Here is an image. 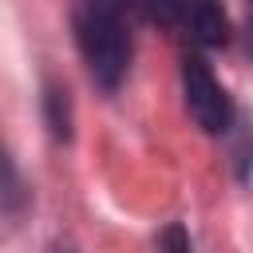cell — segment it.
<instances>
[{"mask_svg":"<svg viewBox=\"0 0 253 253\" xmlns=\"http://www.w3.org/2000/svg\"><path fill=\"white\" fill-rule=\"evenodd\" d=\"M249 4V28H245V47H249V59H253V0H245Z\"/></svg>","mask_w":253,"mask_h":253,"instance_id":"obj_5","label":"cell"},{"mask_svg":"<svg viewBox=\"0 0 253 253\" xmlns=\"http://www.w3.org/2000/svg\"><path fill=\"white\" fill-rule=\"evenodd\" d=\"M67 91L59 87H47V123H51V134L55 138H67Z\"/></svg>","mask_w":253,"mask_h":253,"instance_id":"obj_4","label":"cell"},{"mask_svg":"<svg viewBox=\"0 0 253 253\" xmlns=\"http://www.w3.org/2000/svg\"><path fill=\"white\" fill-rule=\"evenodd\" d=\"M47 253H67V249H47Z\"/></svg>","mask_w":253,"mask_h":253,"instance_id":"obj_6","label":"cell"},{"mask_svg":"<svg viewBox=\"0 0 253 253\" xmlns=\"http://www.w3.org/2000/svg\"><path fill=\"white\" fill-rule=\"evenodd\" d=\"M134 24H138V16L130 12L126 0H79L71 12L75 47L87 63V75L107 95L119 91V83L130 71Z\"/></svg>","mask_w":253,"mask_h":253,"instance_id":"obj_1","label":"cell"},{"mask_svg":"<svg viewBox=\"0 0 253 253\" xmlns=\"http://www.w3.org/2000/svg\"><path fill=\"white\" fill-rule=\"evenodd\" d=\"M182 99H186V115L206 134H225L233 126V99L225 95V87L217 83V75L202 59V51H194V47L182 59Z\"/></svg>","mask_w":253,"mask_h":253,"instance_id":"obj_3","label":"cell"},{"mask_svg":"<svg viewBox=\"0 0 253 253\" xmlns=\"http://www.w3.org/2000/svg\"><path fill=\"white\" fill-rule=\"evenodd\" d=\"M126 4L138 16V24H158L194 51L229 40V20L217 8V0H126Z\"/></svg>","mask_w":253,"mask_h":253,"instance_id":"obj_2","label":"cell"}]
</instances>
